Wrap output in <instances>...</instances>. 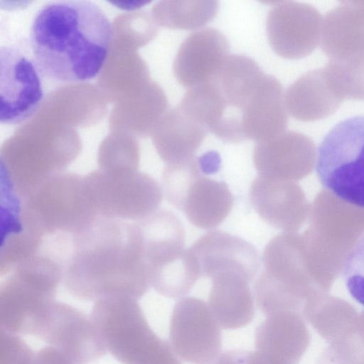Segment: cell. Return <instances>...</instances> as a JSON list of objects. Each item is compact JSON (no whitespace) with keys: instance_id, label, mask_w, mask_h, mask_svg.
<instances>
[{"instance_id":"cell-1","label":"cell","mask_w":364,"mask_h":364,"mask_svg":"<svg viewBox=\"0 0 364 364\" xmlns=\"http://www.w3.org/2000/svg\"><path fill=\"white\" fill-rule=\"evenodd\" d=\"M114 36L112 23L94 2L50 1L31 26L32 55L42 74L60 83L95 78L108 58Z\"/></svg>"},{"instance_id":"cell-2","label":"cell","mask_w":364,"mask_h":364,"mask_svg":"<svg viewBox=\"0 0 364 364\" xmlns=\"http://www.w3.org/2000/svg\"><path fill=\"white\" fill-rule=\"evenodd\" d=\"M62 282L83 301L143 296L151 284L136 223L99 217L75 236Z\"/></svg>"},{"instance_id":"cell-3","label":"cell","mask_w":364,"mask_h":364,"mask_svg":"<svg viewBox=\"0 0 364 364\" xmlns=\"http://www.w3.org/2000/svg\"><path fill=\"white\" fill-rule=\"evenodd\" d=\"M267 75L252 58L230 55L208 81L188 90L180 105L222 141L247 140Z\"/></svg>"},{"instance_id":"cell-4","label":"cell","mask_w":364,"mask_h":364,"mask_svg":"<svg viewBox=\"0 0 364 364\" xmlns=\"http://www.w3.org/2000/svg\"><path fill=\"white\" fill-rule=\"evenodd\" d=\"M98 218L87 196L83 176L60 173L16 209L2 213L1 222L43 240L58 235L75 237Z\"/></svg>"},{"instance_id":"cell-5","label":"cell","mask_w":364,"mask_h":364,"mask_svg":"<svg viewBox=\"0 0 364 364\" xmlns=\"http://www.w3.org/2000/svg\"><path fill=\"white\" fill-rule=\"evenodd\" d=\"M64 267L38 253L16 267L0 287L1 330L39 337L50 314Z\"/></svg>"},{"instance_id":"cell-6","label":"cell","mask_w":364,"mask_h":364,"mask_svg":"<svg viewBox=\"0 0 364 364\" xmlns=\"http://www.w3.org/2000/svg\"><path fill=\"white\" fill-rule=\"evenodd\" d=\"M323 187L346 203L364 208V116L340 122L319 144L315 166Z\"/></svg>"},{"instance_id":"cell-7","label":"cell","mask_w":364,"mask_h":364,"mask_svg":"<svg viewBox=\"0 0 364 364\" xmlns=\"http://www.w3.org/2000/svg\"><path fill=\"white\" fill-rule=\"evenodd\" d=\"M84 183L100 218L137 222L158 210L163 191L153 177L135 171H96Z\"/></svg>"},{"instance_id":"cell-8","label":"cell","mask_w":364,"mask_h":364,"mask_svg":"<svg viewBox=\"0 0 364 364\" xmlns=\"http://www.w3.org/2000/svg\"><path fill=\"white\" fill-rule=\"evenodd\" d=\"M90 317L107 350L122 364H141L162 340L153 331L134 299H100Z\"/></svg>"},{"instance_id":"cell-9","label":"cell","mask_w":364,"mask_h":364,"mask_svg":"<svg viewBox=\"0 0 364 364\" xmlns=\"http://www.w3.org/2000/svg\"><path fill=\"white\" fill-rule=\"evenodd\" d=\"M43 75L33 57L16 47L1 48V123L18 124L38 111L44 97Z\"/></svg>"},{"instance_id":"cell-10","label":"cell","mask_w":364,"mask_h":364,"mask_svg":"<svg viewBox=\"0 0 364 364\" xmlns=\"http://www.w3.org/2000/svg\"><path fill=\"white\" fill-rule=\"evenodd\" d=\"M169 336L175 353L188 363L208 364L220 355V324L209 305L200 299L183 297L175 304Z\"/></svg>"},{"instance_id":"cell-11","label":"cell","mask_w":364,"mask_h":364,"mask_svg":"<svg viewBox=\"0 0 364 364\" xmlns=\"http://www.w3.org/2000/svg\"><path fill=\"white\" fill-rule=\"evenodd\" d=\"M38 338L77 364H90L107 351L91 317L65 303L55 302Z\"/></svg>"},{"instance_id":"cell-12","label":"cell","mask_w":364,"mask_h":364,"mask_svg":"<svg viewBox=\"0 0 364 364\" xmlns=\"http://www.w3.org/2000/svg\"><path fill=\"white\" fill-rule=\"evenodd\" d=\"M189 248L201 277L212 279L220 273L232 272L250 283L260 267L259 255L252 244L223 231L208 232Z\"/></svg>"},{"instance_id":"cell-13","label":"cell","mask_w":364,"mask_h":364,"mask_svg":"<svg viewBox=\"0 0 364 364\" xmlns=\"http://www.w3.org/2000/svg\"><path fill=\"white\" fill-rule=\"evenodd\" d=\"M230 51L226 37L206 28L190 34L181 44L173 62L178 82L188 90L210 80L220 70Z\"/></svg>"},{"instance_id":"cell-14","label":"cell","mask_w":364,"mask_h":364,"mask_svg":"<svg viewBox=\"0 0 364 364\" xmlns=\"http://www.w3.org/2000/svg\"><path fill=\"white\" fill-rule=\"evenodd\" d=\"M308 343L307 328L295 311L267 316L256 330V350L274 364H298Z\"/></svg>"},{"instance_id":"cell-15","label":"cell","mask_w":364,"mask_h":364,"mask_svg":"<svg viewBox=\"0 0 364 364\" xmlns=\"http://www.w3.org/2000/svg\"><path fill=\"white\" fill-rule=\"evenodd\" d=\"M309 11L307 6L294 1H277L269 10L267 36L278 55L295 59L308 53L311 43Z\"/></svg>"},{"instance_id":"cell-16","label":"cell","mask_w":364,"mask_h":364,"mask_svg":"<svg viewBox=\"0 0 364 364\" xmlns=\"http://www.w3.org/2000/svg\"><path fill=\"white\" fill-rule=\"evenodd\" d=\"M211 279L208 305L219 324L226 329L249 324L255 316L250 282L232 272L220 273Z\"/></svg>"},{"instance_id":"cell-17","label":"cell","mask_w":364,"mask_h":364,"mask_svg":"<svg viewBox=\"0 0 364 364\" xmlns=\"http://www.w3.org/2000/svg\"><path fill=\"white\" fill-rule=\"evenodd\" d=\"M135 223L140 234L146 272L149 268L171 259L183 250L185 229L173 212L158 210Z\"/></svg>"},{"instance_id":"cell-18","label":"cell","mask_w":364,"mask_h":364,"mask_svg":"<svg viewBox=\"0 0 364 364\" xmlns=\"http://www.w3.org/2000/svg\"><path fill=\"white\" fill-rule=\"evenodd\" d=\"M208 132L204 124L178 105L166 115L156 139L159 154L167 164L190 160L195 157Z\"/></svg>"},{"instance_id":"cell-19","label":"cell","mask_w":364,"mask_h":364,"mask_svg":"<svg viewBox=\"0 0 364 364\" xmlns=\"http://www.w3.org/2000/svg\"><path fill=\"white\" fill-rule=\"evenodd\" d=\"M233 202L232 194L225 182L203 175L191 186L182 211L192 225L209 230L225 220Z\"/></svg>"},{"instance_id":"cell-20","label":"cell","mask_w":364,"mask_h":364,"mask_svg":"<svg viewBox=\"0 0 364 364\" xmlns=\"http://www.w3.org/2000/svg\"><path fill=\"white\" fill-rule=\"evenodd\" d=\"M282 179L258 175L250 189L253 208L266 223L277 229L292 224V188Z\"/></svg>"},{"instance_id":"cell-21","label":"cell","mask_w":364,"mask_h":364,"mask_svg":"<svg viewBox=\"0 0 364 364\" xmlns=\"http://www.w3.org/2000/svg\"><path fill=\"white\" fill-rule=\"evenodd\" d=\"M304 142V136L292 132L257 142L252 159L258 175L282 179L294 173Z\"/></svg>"},{"instance_id":"cell-22","label":"cell","mask_w":364,"mask_h":364,"mask_svg":"<svg viewBox=\"0 0 364 364\" xmlns=\"http://www.w3.org/2000/svg\"><path fill=\"white\" fill-rule=\"evenodd\" d=\"M147 274L151 287L157 293L173 299L188 294L201 277L190 248L183 249L171 259L149 268Z\"/></svg>"},{"instance_id":"cell-23","label":"cell","mask_w":364,"mask_h":364,"mask_svg":"<svg viewBox=\"0 0 364 364\" xmlns=\"http://www.w3.org/2000/svg\"><path fill=\"white\" fill-rule=\"evenodd\" d=\"M218 8L217 1H168L159 6L158 16L166 27L195 30L213 21Z\"/></svg>"},{"instance_id":"cell-24","label":"cell","mask_w":364,"mask_h":364,"mask_svg":"<svg viewBox=\"0 0 364 364\" xmlns=\"http://www.w3.org/2000/svg\"><path fill=\"white\" fill-rule=\"evenodd\" d=\"M203 158L167 164L161 176V188L166 199L176 209L182 211L187 193L193 183L203 176Z\"/></svg>"},{"instance_id":"cell-25","label":"cell","mask_w":364,"mask_h":364,"mask_svg":"<svg viewBox=\"0 0 364 364\" xmlns=\"http://www.w3.org/2000/svg\"><path fill=\"white\" fill-rule=\"evenodd\" d=\"M342 275L350 296L364 306V234L346 258Z\"/></svg>"},{"instance_id":"cell-26","label":"cell","mask_w":364,"mask_h":364,"mask_svg":"<svg viewBox=\"0 0 364 364\" xmlns=\"http://www.w3.org/2000/svg\"><path fill=\"white\" fill-rule=\"evenodd\" d=\"M0 364H31L34 351L18 335L1 330Z\"/></svg>"},{"instance_id":"cell-27","label":"cell","mask_w":364,"mask_h":364,"mask_svg":"<svg viewBox=\"0 0 364 364\" xmlns=\"http://www.w3.org/2000/svg\"><path fill=\"white\" fill-rule=\"evenodd\" d=\"M31 364H77L58 348L48 345L34 351Z\"/></svg>"},{"instance_id":"cell-28","label":"cell","mask_w":364,"mask_h":364,"mask_svg":"<svg viewBox=\"0 0 364 364\" xmlns=\"http://www.w3.org/2000/svg\"><path fill=\"white\" fill-rule=\"evenodd\" d=\"M141 364H181L171 345L161 341L156 350Z\"/></svg>"},{"instance_id":"cell-29","label":"cell","mask_w":364,"mask_h":364,"mask_svg":"<svg viewBox=\"0 0 364 364\" xmlns=\"http://www.w3.org/2000/svg\"><path fill=\"white\" fill-rule=\"evenodd\" d=\"M208 364H252L250 351L232 350L220 354Z\"/></svg>"}]
</instances>
